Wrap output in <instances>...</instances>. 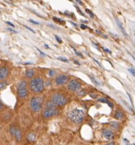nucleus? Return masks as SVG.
I'll use <instances>...</instances> for the list:
<instances>
[{"label":"nucleus","instance_id":"nucleus-1","mask_svg":"<svg viewBox=\"0 0 135 145\" xmlns=\"http://www.w3.org/2000/svg\"><path fill=\"white\" fill-rule=\"evenodd\" d=\"M68 117L74 123H80L84 120V113L82 110L74 109L69 112Z\"/></svg>","mask_w":135,"mask_h":145},{"label":"nucleus","instance_id":"nucleus-2","mask_svg":"<svg viewBox=\"0 0 135 145\" xmlns=\"http://www.w3.org/2000/svg\"><path fill=\"white\" fill-rule=\"evenodd\" d=\"M44 82L41 78L33 79L30 82V88L35 93H40L44 90Z\"/></svg>","mask_w":135,"mask_h":145},{"label":"nucleus","instance_id":"nucleus-3","mask_svg":"<svg viewBox=\"0 0 135 145\" xmlns=\"http://www.w3.org/2000/svg\"><path fill=\"white\" fill-rule=\"evenodd\" d=\"M30 106L35 112H39L42 109V100L40 98L34 97L31 100Z\"/></svg>","mask_w":135,"mask_h":145},{"label":"nucleus","instance_id":"nucleus-4","mask_svg":"<svg viewBox=\"0 0 135 145\" xmlns=\"http://www.w3.org/2000/svg\"><path fill=\"white\" fill-rule=\"evenodd\" d=\"M27 83L26 81H22L19 84L18 92L19 96L21 98H24L27 95L28 91L27 89Z\"/></svg>","mask_w":135,"mask_h":145},{"label":"nucleus","instance_id":"nucleus-5","mask_svg":"<svg viewBox=\"0 0 135 145\" xmlns=\"http://www.w3.org/2000/svg\"><path fill=\"white\" fill-rule=\"evenodd\" d=\"M52 101L55 105L62 106L67 103V99L61 94H55L53 96Z\"/></svg>","mask_w":135,"mask_h":145},{"label":"nucleus","instance_id":"nucleus-6","mask_svg":"<svg viewBox=\"0 0 135 145\" xmlns=\"http://www.w3.org/2000/svg\"><path fill=\"white\" fill-rule=\"evenodd\" d=\"M81 85L80 84V83L76 80L71 81L68 85L69 89L72 90V91H76V90H79L81 88Z\"/></svg>","mask_w":135,"mask_h":145},{"label":"nucleus","instance_id":"nucleus-7","mask_svg":"<svg viewBox=\"0 0 135 145\" xmlns=\"http://www.w3.org/2000/svg\"><path fill=\"white\" fill-rule=\"evenodd\" d=\"M69 78L67 76L62 75H59L58 77H56V83L58 85H63L68 82Z\"/></svg>","mask_w":135,"mask_h":145},{"label":"nucleus","instance_id":"nucleus-8","mask_svg":"<svg viewBox=\"0 0 135 145\" xmlns=\"http://www.w3.org/2000/svg\"><path fill=\"white\" fill-rule=\"evenodd\" d=\"M10 133L12 134V135H15V136L16 137L17 140H20V139H21V131H20V130L16 129V127H14V126H12V127H10Z\"/></svg>","mask_w":135,"mask_h":145},{"label":"nucleus","instance_id":"nucleus-9","mask_svg":"<svg viewBox=\"0 0 135 145\" xmlns=\"http://www.w3.org/2000/svg\"><path fill=\"white\" fill-rule=\"evenodd\" d=\"M58 114V110L56 109H50L44 112V117L45 118H49L50 117H52L53 115H55Z\"/></svg>","mask_w":135,"mask_h":145},{"label":"nucleus","instance_id":"nucleus-10","mask_svg":"<svg viewBox=\"0 0 135 145\" xmlns=\"http://www.w3.org/2000/svg\"><path fill=\"white\" fill-rule=\"evenodd\" d=\"M9 73V69L7 68H0V79L2 80V79H5L7 77Z\"/></svg>","mask_w":135,"mask_h":145},{"label":"nucleus","instance_id":"nucleus-11","mask_svg":"<svg viewBox=\"0 0 135 145\" xmlns=\"http://www.w3.org/2000/svg\"><path fill=\"white\" fill-rule=\"evenodd\" d=\"M103 135L104 138H106L107 140H112L113 138L114 135L112 131L109 129H106L103 132Z\"/></svg>","mask_w":135,"mask_h":145},{"label":"nucleus","instance_id":"nucleus-12","mask_svg":"<svg viewBox=\"0 0 135 145\" xmlns=\"http://www.w3.org/2000/svg\"><path fill=\"white\" fill-rule=\"evenodd\" d=\"M116 23H117V26H118L119 29H120L121 31L122 32V33L125 36H126V37H128V35H127V34L126 32V31H125V30L124 27L123 26H122V24L121 23V21H119L118 19H117V18L116 19Z\"/></svg>","mask_w":135,"mask_h":145},{"label":"nucleus","instance_id":"nucleus-13","mask_svg":"<svg viewBox=\"0 0 135 145\" xmlns=\"http://www.w3.org/2000/svg\"><path fill=\"white\" fill-rule=\"evenodd\" d=\"M99 101H100V102H102V103H107L109 105V106L111 107L112 108L113 107V104L112 103H111L110 101L109 100L106 99H104V98H101V99H99L98 100Z\"/></svg>","mask_w":135,"mask_h":145},{"label":"nucleus","instance_id":"nucleus-14","mask_svg":"<svg viewBox=\"0 0 135 145\" xmlns=\"http://www.w3.org/2000/svg\"><path fill=\"white\" fill-rule=\"evenodd\" d=\"M35 71L33 69L27 70L26 72V76L27 78H32L34 76Z\"/></svg>","mask_w":135,"mask_h":145},{"label":"nucleus","instance_id":"nucleus-15","mask_svg":"<svg viewBox=\"0 0 135 145\" xmlns=\"http://www.w3.org/2000/svg\"><path fill=\"white\" fill-rule=\"evenodd\" d=\"M114 117H115V118H117V119L119 120L122 119L124 117V114H122V112H121V111H117L116 112Z\"/></svg>","mask_w":135,"mask_h":145},{"label":"nucleus","instance_id":"nucleus-16","mask_svg":"<svg viewBox=\"0 0 135 145\" xmlns=\"http://www.w3.org/2000/svg\"><path fill=\"white\" fill-rule=\"evenodd\" d=\"M28 139L29 140H30V141H35L36 139V135L35 134H29V135H28L27 137Z\"/></svg>","mask_w":135,"mask_h":145},{"label":"nucleus","instance_id":"nucleus-17","mask_svg":"<svg viewBox=\"0 0 135 145\" xmlns=\"http://www.w3.org/2000/svg\"><path fill=\"white\" fill-rule=\"evenodd\" d=\"M53 20H54L55 22H58L59 23H61V24H64V23H65V21H64L63 20L61 19V18H56V17H53Z\"/></svg>","mask_w":135,"mask_h":145},{"label":"nucleus","instance_id":"nucleus-18","mask_svg":"<svg viewBox=\"0 0 135 145\" xmlns=\"http://www.w3.org/2000/svg\"><path fill=\"white\" fill-rule=\"evenodd\" d=\"M86 13H87L88 15H89V16H90L92 18H93L94 17H95V15H94V14L92 13V12L91 11V10H89V9H86Z\"/></svg>","mask_w":135,"mask_h":145},{"label":"nucleus","instance_id":"nucleus-19","mask_svg":"<svg viewBox=\"0 0 135 145\" xmlns=\"http://www.w3.org/2000/svg\"><path fill=\"white\" fill-rule=\"evenodd\" d=\"M7 86V83L5 82L0 83V89H3Z\"/></svg>","mask_w":135,"mask_h":145},{"label":"nucleus","instance_id":"nucleus-20","mask_svg":"<svg viewBox=\"0 0 135 145\" xmlns=\"http://www.w3.org/2000/svg\"><path fill=\"white\" fill-rule=\"evenodd\" d=\"M128 71L133 76L135 77V69H128Z\"/></svg>","mask_w":135,"mask_h":145},{"label":"nucleus","instance_id":"nucleus-21","mask_svg":"<svg viewBox=\"0 0 135 145\" xmlns=\"http://www.w3.org/2000/svg\"><path fill=\"white\" fill-rule=\"evenodd\" d=\"M58 60H59L62 61H64V62H69L68 59L66 58H65V57H60L58 58Z\"/></svg>","mask_w":135,"mask_h":145},{"label":"nucleus","instance_id":"nucleus-22","mask_svg":"<svg viewBox=\"0 0 135 145\" xmlns=\"http://www.w3.org/2000/svg\"><path fill=\"white\" fill-rule=\"evenodd\" d=\"M122 102H123V103H124V104H125V105L126 106H127V107H128V109H129L130 110V111H131V112H133V109L131 108V107L130 106L129 104H127V102H125V101L124 100H122Z\"/></svg>","mask_w":135,"mask_h":145},{"label":"nucleus","instance_id":"nucleus-23","mask_svg":"<svg viewBox=\"0 0 135 145\" xmlns=\"http://www.w3.org/2000/svg\"><path fill=\"white\" fill-rule=\"evenodd\" d=\"M73 50H74V51H75V54H76L77 55H78L79 56V57H81V58H83V55H82V54H81V53L80 52H78V51H76V50H75L74 48L73 47Z\"/></svg>","mask_w":135,"mask_h":145},{"label":"nucleus","instance_id":"nucleus-24","mask_svg":"<svg viewBox=\"0 0 135 145\" xmlns=\"http://www.w3.org/2000/svg\"><path fill=\"white\" fill-rule=\"evenodd\" d=\"M111 126L113 127H114V129H117V127H118V125H117V123L116 122H113L111 123Z\"/></svg>","mask_w":135,"mask_h":145},{"label":"nucleus","instance_id":"nucleus-25","mask_svg":"<svg viewBox=\"0 0 135 145\" xmlns=\"http://www.w3.org/2000/svg\"><path fill=\"white\" fill-rule=\"evenodd\" d=\"M55 38L56 40V41L58 42L59 43H62V40H61V38L59 37H58V35H55Z\"/></svg>","mask_w":135,"mask_h":145},{"label":"nucleus","instance_id":"nucleus-26","mask_svg":"<svg viewBox=\"0 0 135 145\" xmlns=\"http://www.w3.org/2000/svg\"><path fill=\"white\" fill-rule=\"evenodd\" d=\"M90 79H92V81H93V82L95 84V85H100V83H99L98 82H96V80L95 79H94V78L93 77H90Z\"/></svg>","mask_w":135,"mask_h":145},{"label":"nucleus","instance_id":"nucleus-27","mask_svg":"<svg viewBox=\"0 0 135 145\" xmlns=\"http://www.w3.org/2000/svg\"><path fill=\"white\" fill-rule=\"evenodd\" d=\"M55 74V71H53V70H51V71L49 72V75L50 76V77H52Z\"/></svg>","mask_w":135,"mask_h":145},{"label":"nucleus","instance_id":"nucleus-28","mask_svg":"<svg viewBox=\"0 0 135 145\" xmlns=\"http://www.w3.org/2000/svg\"><path fill=\"white\" fill-rule=\"evenodd\" d=\"M76 9H77V10H78V12H79V14H81V15H82V16H84V17H85V15H84V14H83V13H82V12H81V10H79V7H77V6H76Z\"/></svg>","mask_w":135,"mask_h":145},{"label":"nucleus","instance_id":"nucleus-29","mask_svg":"<svg viewBox=\"0 0 135 145\" xmlns=\"http://www.w3.org/2000/svg\"><path fill=\"white\" fill-rule=\"evenodd\" d=\"M30 21L31 23H33V24H37V25H39V24H40V23L37 22V21H33V20H30Z\"/></svg>","mask_w":135,"mask_h":145},{"label":"nucleus","instance_id":"nucleus-30","mask_svg":"<svg viewBox=\"0 0 135 145\" xmlns=\"http://www.w3.org/2000/svg\"><path fill=\"white\" fill-rule=\"evenodd\" d=\"M6 23H7V24H9V25H10V26H12V27H15V26H14V25H13V24H12V23H10V22H9V21H6Z\"/></svg>","mask_w":135,"mask_h":145},{"label":"nucleus","instance_id":"nucleus-31","mask_svg":"<svg viewBox=\"0 0 135 145\" xmlns=\"http://www.w3.org/2000/svg\"><path fill=\"white\" fill-rule=\"evenodd\" d=\"M25 26V27H26L27 29H29V30H30L31 32H33V33H35V31H34L33 30H32V29H30V28L29 27H27V26Z\"/></svg>","mask_w":135,"mask_h":145},{"label":"nucleus","instance_id":"nucleus-32","mask_svg":"<svg viewBox=\"0 0 135 145\" xmlns=\"http://www.w3.org/2000/svg\"><path fill=\"white\" fill-rule=\"evenodd\" d=\"M81 27L82 28V29H86V28L87 27V26H85V25H84V24H81Z\"/></svg>","mask_w":135,"mask_h":145},{"label":"nucleus","instance_id":"nucleus-33","mask_svg":"<svg viewBox=\"0 0 135 145\" xmlns=\"http://www.w3.org/2000/svg\"><path fill=\"white\" fill-rule=\"evenodd\" d=\"M9 30L11 31V32H14V33H17V32L16 30H13V29H11V28H9Z\"/></svg>","mask_w":135,"mask_h":145},{"label":"nucleus","instance_id":"nucleus-34","mask_svg":"<svg viewBox=\"0 0 135 145\" xmlns=\"http://www.w3.org/2000/svg\"><path fill=\"white\" fill-rule=\"evenodd\" d=\"M37 50H38V51H39V52H40V54H42V55H45V54H44V53H43V52H42V51H40V49H38V48H37Z\"/></svg>","mask_w":135,"mask_h":145},{"label":"nucleus","instance_id":"nucleus-35","mask_svg":"<svg viewBox=\"0 0 135 145\" xmlns=\"http://www.w3.org/2000/svg\"><path fill=\"white\" fill-rule=\"evenodd\" d=\"M107 145H114V143L113 142H111L109 143V144H107Z\"/></svg>","mask_w":135,"mask_h":145},{"label":"nucleus","instance_id":"nucleus-36","mask_svg":"<svg viewBox=\"0 0 135 145\" xmlns=\"http://www.w3.org/2000/svg\"><path fill=\"white\" fill-rule=\"evenodd\" d=\"M104 51H107V52H108L109 53H111L110 51H109V49H104Z\"/></svg>","mask_w":135,"mask_h":145},{"label":"nucleus","instance_id":"nucleus-37","mask_svg":"<svg viewBox=\"0 0 135 145\" xmlns=\"http://www.w3.org/2000/svg\"><path fill=\"white\" fill-rule=\"evenodd\" d=\"M2 108H3V105L1 103V102H0V110H1Z\"/></svg>","mask_w":135,"mask_h":145},{"label":"nucleus","instance_id":"nucleus-38","mask_svg":"<svg viewBox=\"0 0 135 145\" xmlns=\"http://www.w3.org/2000/svg\"><path fill=\"white\" fill-rule=\"evenodd\" d=\"M74 63H76V64H77V65H80V64H79V63H78V61H76V60L75 61Z\"/></svg>","mask_w":135,"mask_h":145},{"label":"nucleus","instance_id":"nucleus-39","mask_svg":"<svg viewBox=\"0 0 135 145\" xmlns=\"http://www.w3.org/2000/svg\"><path fill=\"white\" fill-rule=\"evenodd\" d=\"M76 2H78V3H81V4H82V3L81 1H76Z\"/></svg>","mask_w":135,"mask_h":145},{"label":"nucleus","instance_id":"nucleus-40","mask_svg":"<svg viewBox=\"0 0 135 145\" xmlns=\"http://www.w3.org/2000/svg\"><path fill=\"white\" fill-rule=\"evenodd\" d=\"M130 55H131V57H132V58H133V59H134V60H135V58H134V57H133V56L132 55H131V54H130Z\"/></svg>","mask_w":135,"mask_h":145},{"label":"nucleus","instance_id":"nucleus-41","mask_svg":"<svg viewBox=\"0 0 135 145\" xmlns=\"http://www.w3.org/2000/svg\"><path fill=\"white\" fill-rule=\"evenodd\" d=\"M134 145H135V144H134Z\"/></svg>","mask_w":135,"mask_h":145}]
</instances>
